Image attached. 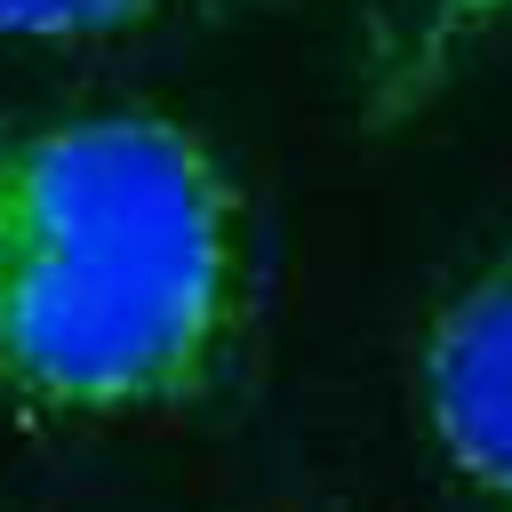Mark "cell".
Masks as SVG:
<instances>
[{
  "instance_id": "obj_1",
  "label": "cell",
  "mask_w": 512,
  "mask_h": 512,
  "mask_svg": "<svg viewBox=\"0 0 512 512\" xmlns=\"http://www.w3.org/2000/svg\"><path fill=\"white\" fill-rule=\"evenodd\" d=\"M256 256L224 152L152 104L0 120V400L56 424L176 416L248 336Z\"/></svg>"
},
{
  "instance_id": "obj_4",
  "label": "cell",
  "mask_w": 512,
  "mask_h": 512,
  "mask_svg": "<svg viewBox=\"0 0 512 512\" xmlns=\"http://www.w3.org/2000/svg\"><path fill=\"white\" fill-rule=\"evenodd\" d=\"M248 0H0V40H136L168 24H208Z\"/></svg>"
},
{
  "instance_id": "obj_2",
  "label": "cell",
  "mask_w": 512,
  "mask_h": 512,
  "mask_svg": "<svg viewBox=\"0 0 512 512\" xmlns=\"http://www.w3.org/2000/svg\"><path fill=\"white\" fill-rule=\"evenodd\" d=\"M408 392L440 472L472 504L512 512V248L432 296L408 352Z\"/></svg>"
},
{
  "instance_id": "obj_3",
  "label": "cell",
  "mask_w": 512,
  "mask_h": 512,
  "mask_svg": "<svg viewBox=\"0 0 512 512\" xmlns=\"http://www.w3.org/2000/svg\"><path fill=\"white\" fill-rule=\"evenodd\" d=\"M512 32V0H360L352 8V104L376 136L408 128L488 40Z\"/></svg>"
}]
</instances>
